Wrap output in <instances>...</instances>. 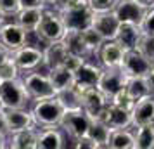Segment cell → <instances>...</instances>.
<instances>
[{"label":"cell","mask_w":154,"mask_h":149,"mask_svg":"<svg viewBox=\"0 0 154 149\" xmlns=\"http://www.w3.org/2000/svg\"><path fill=\"white\" fill-rule=\"evenodd\" d=\"M146 78H147V83H149V88H151V92L154 94V66L151 68V71L146 75Z\"/></svg>","instance_id":"obj_41"},{"label":"cell","mask_w":154,"mask_h":149,"mask_svg":"<svg viewBox=\"0 0 154 149\" xmlns=\"http://www.w3.org/2000/svg\"><path fill=\"white\" fill-rule=\"evenodd\" d=\"M112 12L118 16V19L121 23H132V24L142 26L147 7H144L142 4L135 2V0H118Z\"/></svg>","instance_id":"obj_12"},{"label":"cell","mask_w":154,"mask_h":149,"mask_svg":"<svg viewBox=\"0 0 154 149\" xmlns=\"http://www.w3.org/2000/svg\"><path fill=\"white\" fill-rule=\"evenodd\" d=\"M71 146H73V147H76V149H99V146L92 141L88 135H83V137L76 139Z\"/></svg>","instance_id":"obj_38"},{"label":"cell","mask_w":154,"mask_h":149,"mask_svg":"<svg viewBox=\"0 0 154 149\" xmlns=\"http://www.w3.org/2000/svg\"><path fill=\"white\" fill-rule=\"evenodd\" d=\"M5 123H7V134H14L19 130H24L28 127H33V114L29 107H12V109H4Z\"/></svg>","instance_id":"obj_16"},{"label":"cell","mask_w":154,"mask_h":149,"mask_svg":"<svg viewBox=\"0 0 154 149\" xmlns=\"http://www.w3.org/2000/svg\"><path fill=\"white\" fill-rule=\"evenodd\" d=\"M102 71H104V68H102L100 64H95V63H92L90 59H87V61L75 71V87H76V88L97 87Z\"/></svg>","instance_id":"obj_15"},{"label":"cell","mask_w":154,"mask_h":149,"mask_svg":"<svg viewBox=\"0 0 154 149\" xmlns=\"http://www.w3.org/2000/svg\"><path fill=\"white\" fill-rule=\"evenodd\" d=\"M29 99L26 87L23 83L21 76L14 80H2L0 82V107L12 109V107H29Z\"/></svg>","instance_id":"obj_3"},{"label":"cell","mask_w":154,"mask_h":149,"mask_svg":"<svg viewBox=\"0 0 154 149\" xmlns=\"http://www.w3.org/2000/svg\"><path fill=\"white\" fill-rule=\"evenodd\" d=\"M63 43L66 45L68 52H71V54H78V56H83V57H90L88 50H87V47H85L82 31L66 29V33H64V36H63Z\"/></svg>","instance_id":"obj_28"},{"label":"cell","mask_w":154,"mask_h":149,"mask_svg":"<svg viewBox=\"0 0 154 149\" xmlns=\"http://www.w3.org/2000/svg\"><path fill=\"white\" fill-rule=\"evenodd\" d=\"M66 132L61 125L59 127H47V128H38V142L36 149H63L66 147Z\"/></svg>","instance_id":"obj_18"},{"label":"cell","mask_w":154,"mask_h":149,"mask_svg":"<svg viewBox=\"0 0 154 149\" xmlns=\"http://www.w3.org/2000/svg\"><path fill=\"white\" fill-rule=\"evenodd\" d=\"M125 90L133 101H139L140 97L151 94V88H149V83H147L146 76H128Z\"/></svg>","instance_id":"obj_29"},{"label":"cell","mask_w":154,"mask_h":149,"mask_svg":"<svg viewBox=\"0 0 154 149\" xmlns=\"http://www.w3.org/2000/svg\"><path fill=\"white\" fill-rule=\"evenodd\" d=\"M135 128V144L137 149H154V123L140 125Z\"/></svg>","instance_id":"obj_30"},{"label":"cell","mask_w":154,"mask_h":149,"mask_svg":"<svg viewBox=\"0 0 154 149\" xmlns=\"http://www.w3.org/2000/svg\"><path fill=\"white\" fill-rule=\"evenodd\" d=\"M0 134H7V123L4 116V107H0Z\"/></svg>","instance_id":"obj_40"},{"label":"cell","mask_w":154,"mask_h":149,"mask_svg":"<svg viewBox=\"0 0 154 149\" xmlns=\"http://www.w3.org/2000/svg\"><path fill=\"white\" fill-rule=\"evenodd\" d=\"M16 64L19 66L21 73L26 71H35L40 66H43V49L42 47H35V45H23L17 50L12 52Z\"/></svg>","instance_id":"obj_11"},{"label":"cell","mask_w":154,"mask_h":149,"mask_svg":"<svg viewBox=\"0 0 154 149\" xmlns=\"http://www.w3.org/2000/svg\"><path fill=\"white\" fill-rule=\"evenodd\" d=\"M88 57H83V56H78V54H71V52H68V56H66V59H64V66L66 68H69L71 71H76L82 64L87 61Z\"/></svg>","instance_id":"obj_36"},{"label":"cell","mask_w":154,"mask_h":149,"mask_svg":"<svg viewBox=\"0 0 154 149\" xmlns=\"http://www.w3.org/2000/svg\"><path fill=\"white\" fill-rule=\"evenodd\" d=\"M0 43L11 52L17 50L26 43V29L14 17H0Z\"/></svg>","instance_id":"obj_6"},{"label":"cell","mask_w":154,"mask_h":149,"mask_svg":"<svg viewBox=\"0 0 154 149\" xmlns=\"http://www.w3.org/2000/svg\"><path fill=\"white\" fill-rule=\"evenodd\" d=\"M21 11L19 0H0V14L5 17H16V14Z\"/></svg>","instance_id":"obj_33"},{"label":"cell","mask_w":154,"mask_h":149,"mask_svg":"<svg viewBox=\"0 0 154 149\" xmlns=\"http://www.w3.org/2000/svg\"><path fill=\"white\" fill-rule=\"evenodd\" d=\"M56 97L59 99V102L63 104V107L66 111H78V109H83V99H82V94L76 87H69V88H64L59 90L56 94Z\"/></svg>","instance_id":"obj_27"},{"label":"cell","mask_w":154,"mask_h":149,"mask_svg":"<svg viewBox=\"0 0 154 149\" xmlns=\"http://www.w3.org/2000/svg\"><path fill=\"white\" fill-rule=\"evenodd\" d=\"M0 82H2V78H0Z\"/></svg>","instance_id":"obj_45"},{"label":"cell","mask_w":154,"mask_h":149,"mask_svg":"<svg viewBox=\"0 0 154 149\" xmlns=\"http://www.w3.org/2000/svg\"><path fill=\"white\" fill-rule=\"evenodd\" d=\"M9 144V134H0V149L7 147Z\"/></svg>","instance_id":"obj_43"},{"label":"cell","mask_w":154,"mask_h":149,"mask_svg":"<svg viewBox=\"0 0 154 149\" xmlns=\"http://www.w3.org/2000/svg\"><path fill=\"white\" fill-rule=\"evenodd\" d=\"M9 56H11V50L5 49V47H4V45L0 43V63H2V61H5V59H7Z\"/></svg>","instance_id":"obj_42"},{"label":"cell","mask_w":154,"mask_h":149,"mask_svg":"<svg viewBox=\"0 0 154 149\" xmlns=\"http://www.w3.org/2000/svg\"><path fill=\"white\" fill-rule=\"evenodd\" d=\"M118 0H88V5L94 11V14H99V12H109L114 9Z\"/></svg>","instance_id":"obj_35"},{"label":"cell","mask_w":154,"mask_h":149,"mask_svg":"<svg viewBox=\"0 0 154 149\" xmlns=\"http://www.w3.org/2000/svg\"><path fill=\"white\" fill-rule=\"evenodd\" d=\"M82 36H83V42H85V47H87V50H88V54L90 56H97L99 49L102 47V43L106 42L104 36L99 33L95 28H87L82 31Z\"/></svg>","instance_id":"obj_31"},{"label":"cell","mask_w":154,"mask_h":149,"mask_svg":"<svg viewBox=\"0 0 154 149\" xmlns=\"http://www.w3.org/2000/svg\"><path fill=\"white\" fill-rule=\"evenodd\" d=\"M126 73L121 68H104L100 78H99L97 88L104 94L109 101H112L114 95H118L126 85Z\"/></svg>","instance_id":"obj_8"},{"label":"cell","mask_w":154,"mask_h":149,"mask_svg":"<svg viewBox=\"0 0 154 149\" xmlns=\"http://www.w3.org/2000/svg\"><path fill=\"white\" fill-rule=\"evenodd\" d=\"M100 120L107 123L111 130H118V128H133V116L132 109L121 107L114 102H109V106L106 107L104 114Z\"/></svg>","instance_id":"obj_13"},{"label":"cell","mask_w":154,"mask_h":149,"mask_svg":"<svg viewBox=\"0 0 154 149\" xmlns=\"http://www.w3.org/2000/svg\"><path fill=\"white\" fill-rule=\"evenodd\" d=\"M66 56H68V49L63 43V40L45 43V47H43V68L49 71L56 66H61V64H64Z\"/></svg>","instance_id":"obj_22"},{"label":"cell","mask_w":154,"mask_h":149,"mask_svg":"<svg viewBox=\"0 0 154 149\" xmlns=\"http://www.w3.org/2000/svg\"><path fill=\"white\" fill-rule=\"evenodd\" d=\"M47 73H49V78H50V82H52V85H54V88H56L57 92L59 90H64V88H69V87H75V71H71L69 68H66L64 64L52 68Z\"/></svg>","instance_id":"obj_23"},{"label":"cell","mask_w":154,"mask_h":149,"mask_svg":"<svg viewBox=\"0 0 154 149\" xmlns=\"http://www.w3.org/2000/svg\"><path fill=\"white\" fill-rule=\"evenodd\" d=\"M142 29L146 35H154V5L147 9L144 23H142Z\"/></svg>","instance_id":"obj_37"},{"label":"cell","mask_w":154,"mask_h":149,"mask_svg":"<svg viewBox=\"0 0 154 149\" xmlns=\"http://www.w3.org/2000/svg\"><path fill=\"white\" fill-rule=\"evenodd\" d=\"M21 75H23L21 70L16 64L14 57H12V52H11V56L5 61L0 63V78L2 80H14V78H19Z\"/></svg>","instance_id":"obj_32"},{"label":"cell","mask_w":154,"mask_h":149,"mask_svg":"<svg viewBox=\"0 0 154 149\" xmlns=\"http://www.w3.org/2000/svg\"><path fill=\"white\" fill-rule=\"evenodd\" d=\"M133 116V127H140V125H149L154 123V94H147L139 101H135L132 109Z\"/></svg>","instance_id":"obj_19"},{"label":"cell","mask_w":154,"mask_h":149,"mask_svg":"<svg viewBox=\"0 0 154 149\" xmlns=\"http://www.w3.org/2000/svg\"><path fill=\"white\" fill-rule=\"evenodd\" d=\"M21 80L26 92H28L31 102L33 101H40V99H47V97H54L57 94V90L54 88L52 82L49 78V73H40V71H26L21 75Z\"/></svg>","instance_id":"obj_4"},{"label":"cell","mask_w":154,"mask_h":149,"mask_svg":"<svg viewBox=\"0 0 154 149\" xmlns=\"http://www.w3.org/2000/svg\"><path fill=\"white\" fill-rule=\"evenodd\" d=\"M135 2H139V4H142V5H144V7H152L154 5V0H135Z\"/></svg>","instance_id":"obj_44"},{"label":"cell","mask_w":154,"mask_h":149,"mask_svg":"<svg viewBox=\"0 0 154 149\" xmlns=\"http://www.w3.org/2000/svg\"><path fill=\"white\" fill-rule=\"evenodd\" d=\"M36 33L40 35L43 43L57 42L63 40L64 33H66V26L63 23V17L59 14V11L54 7H45L42 16V21L36 28Z\"/></svg>","instance_id":"obj_5"},{"label":"cell","mask_w":154,"mask_h":149,"mask_svg":"<svg viewBox=\"0 0 154 149\" xmlns=\"http://www.w3.org/2000/svg\"><path fill=\"white\" fill-rule=\"evenodd\" d=\"M137 49L142 50V52L154 63V35H146V33H144Z\"/></svg>","instance_id":"obj_34"},{"label":"cell","mask_w":154,"mask_h":149,"mask_svg":"<svg viewBox=\"0 0 154 149\" xmlns=\"http://www.w3.org/2000/svg\"><path fill=\"white\" fill-rule=\"evenodd\" d=\"M92 28H95L104 36V40H114L118 35L119 28H121V21L118 19V16L112 11L109 12H99L94 14V21H92Z\"/></svg>","instance_id":"obj_17"},{"label":"cell","mask_w":154,"mask_h":149,"mask_svg":"<svg viewBox=\"0 0 154 149\" xmlns=\"http://www.w3.org/2000/svg\"><path fill=\"white\" fill-rule=\"evenodd\" d=\"M125 52L126 50L116 40H106L95 57L99 59V64L102 68H121L123 59H125Z\"/></svg>","instance_id":"obj_14"},{"label":"cell","mask_w":154,"mask_h":149,"mask_svg":"<svg viewBox=\"0 0 154 149\" xmlns=\"http://www.w3.org/2000/svg\"><path fill=\"white\" fill-rule=\"evenodd\" d=\"M45 7H33V9H21L16 14V21L21 24L26 31H35L38 28V24L42 21V16Z\"/></svg>","instance_id":"obj_25"},{"label":"cell","mask_w":154,"mask_h":149,"mask_svg":"<svg viewBox=\"0 0 154 149\" xmlns=\"http://www.w3.org/2000/svg\"><path fill=\"white\" fill-rule=\"evenodd\" d=\"M83 99V109L92 120H100L104 114L106 107L109 106L111 101L99 90L97 87H88V88H78Z\"/></svg>","instance_id":"obj_9"},{"label":"cell","mask_w":154,"mask_h":149,"mask_svg":"<svg viewBox=\"0 0 154 149\" xmlns=\"http://www.w3.org/2000/svg\"><path fill=\"white\" fill-rule=\"evenodd\" d=\"M36 142H38V127H28L24 130L9 134V144L7 147L12 149H36Z\"/></svg>","instance_id":"obj_21"},{"label":"cell","mask_w":154,"mask_h":149,"mask_svg":"<svg viewBox=\"0 0 154 149\" xmlns=\"http://www.w3.org/2000/svg\"><path fill=\"white\" fill-rule=\"evenodd\" d=\"M111 128L107 123H104L102 120H92L90 123V128H88V132L87 135L90 137L92 141L95 142L99 146V149H107L109 147V139H111Z\"/></svg>","instance_id":"obj_24"},{"label":"cell","mask_w":154,"mask_h":149,"mask_svg":"<svg viewBox=\"0 0 154 149\" xmlns=\"http://www.w3.org/2000/svg\"><path fill=\"white\" fill-rule=\"evenodd\" d=\"M142 35H144L142 26L132 24V23H121V28H119L114 40L125 50H130V49H137L139 47V42L142 38Z\"/></svg>","instance_id":"obj_20"},{"label":"cell","mask_w":154,"mask_h":149,"mask_svg":"<svg viewBox=\"0 0 154 149\" xmlns=\"http://www.w3.org/2000/svg\"><path fill=\"white\" fill-rule=\"evenodd\" d=\"M57 11L63 17L66 29L83 31L92 26L94 11L88 5V0H63Z\"/></svg>","instance_id":"obj_1"},{"label":"cell","mask_w":154,"mask_h":149,"mask_svg":"<svg viewBox=\"0 0 154 149\" xmlns=\"http://www.w3.org/2000/svg\"><path fill=\"white\" fill-rule=\"evenodd\" d=\"M90 123H92V118L85 113V109L66 111L63 121H61V128L66 132V135L69 137V141L75 142L76 139L87 135L88 128H90Z\"/></svg>","instance_id":"obj_7"},{"label":"cell","mask_w":154,"mask_h":149,"mask_svg":"<svg viewBox=\"0 0 154 149\" xmlns=\"http://www.w3.org/2000/svg\"><path fill=\"white\" fill-rule=\"evenodd\" d=\"M107 149H137L135 144V132L130 128H118L111 132L109 147Z\"/></svg>","instance_id":"obj_26"},{"label":"cell","mask_w":154,"mask_h":149,"mask_svg":"<svg viewBox=\"0 0 154 149\" xmlns=\"http://www.w3.org/2000/svg\"><path fill=\"white\" fill-rule=\"evenodd\" d=\"M21 9H33V7H47L45 0H19Z\"/></svg>","instance_id":"obj_39"},{"label":"cell","mask_w":154,"mask_h":149,"mask_svg":"<svg viewBox=\"0 0 154 149\" xmlns=\"http://www.w3.org/2000/svg\"><path fill=\"white\" fill-rule=\"evenodd\" d=\"M29 109L33 114V121L38 128L59 127L64 118V113H66V109L63 107V104L59 102L56 95L47 97V99L33 101Z\"/></svg>","instance_id":"obj_2"},{"label":"cell","mask_w":154,"mask_h":149,"mask_svg":"<svg viewBox=\"0 0 154 149\" xmlns=\"http://www.w3.org/2000/svg\"><path fill=\"white\" fill-rule=\"evenodd\" d=\"M154 63L139 49H130L125 52V59L121 64V70L126 73V76H146L151 71Z\"/></svg>","instance_id":"obj_10"}]
</instances>
